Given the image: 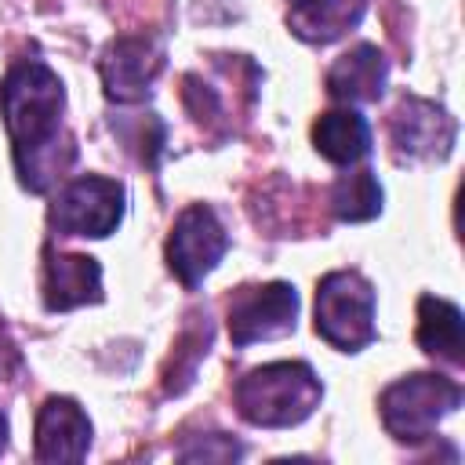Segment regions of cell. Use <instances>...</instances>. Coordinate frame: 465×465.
I'll return each mask as SVG.
<instances>
[{
	"mask_svg": "<svg viewBox=\"0 0 465 465\" xmlns=\"http://www.w3.org/2000/svg\"><path fill=\"white\" fill-rule=\"evenodd\" d=\"M0 109L4 127L11 134V156L18 182L29 193H47L65 167L73 163L76 149L65 134V87L62 80L40 62L22 58L0 84Z\"/></svg>",
	"mask_w": 465,
	"mask_h": 465,
	"instance_id": "1",
	"label": "cell"
},
{
	"mask_svg": "<svg viewBox=\"0 0 465 465\" xmlns=\"http://www.w3.org/2000/svg\"><path fill=\"white\" fill-rule=\"evenodd\" d=\"M232 400H236V411L243 421H251L258 429H291L320 407L323 385L309 363L280 360V363L247 371L236 381Z\"/></svg>",
	"mask_w": 465,
	"mask_h": 465,
	"instance_id": "2",
	"label": "cell"
},
{
	"mask_svg": "<svg viewBox=\"0 0 465 465\" xmlns=\"http://www.w3.org/2000/svg\"><path fill=\"white\" fill-rule=\"evenodd\" d=\"M461 403V385L443 378V374H429V371H418V374H407L400 381H392L381 400H378V411H381V425L392 440L400 443H425L436 425L454 414Z\"/></svg>",
	"mask_w": 465,
	"mask_h": 465,
	"instance_id": "3",
	"label": "cell"
},
{
	"mask_svg": "<svg viewBox=\"0 0 465 465\" xmlns=\"http://www.w3.org/2000/svg\"><path fill=\"white\" fill-rule=\"evenodd\" d=\"M316 334L341 349L360 352L378 338L374 327V287L356 269H334L316 287Z\"/></svg>",
	"mask_w": 465,
	"mask_h": 465,
	"instance_id": "4",
	"label": "cell"
},
{
	"mask_svg": "<svg viewBox=\"0 0 465 465\" xmlns=\"http://www.w3.org/2000/svg\"><path fill=\"white\" fill-rule=\"evenodd\" d=\"M124 203H127V193L120 182L102 178V174L73 178L58 189L51 203V229L58 236L102 240L116 232V225L124 222Z\"/></svg>",
	"mask_w": 465,
	"mask_h": 465,
	"instance_id": "5",
	"label": "cell"
},
{
	"mask_svg": "<svg viewBox=\"0 0 465 465\" xmlns=\"http://www.w3.org/2000/svg\"><path fill=\"white\" fill-rule=\"evenodd\" d=\"M298 323V291L283 280L243 287L229 305V338L232 345H254L291 334Z\"/></svg>",
	"mask_w": 465,
	"mask_h": 465,
	"instance_id": "6",
	"label": "cell"
},
{
	"mask_svg": "<svg viewBox=\"0 0 465 465\" xmlns=\"http://www.w3.org/2000/svg\"><path fill=\"white\" fill-rule=\"evenodd\" d=\"M229 251V236L218 222V214L207 203H189L167 236V265L185 283L196 287Z\"/></svg>",
	"mask_w": 465,
	"mask_h": 465,
	"instance_id": "7",
	"label": "cell"
},
{
	"mask_svg": "<svg viewBox=\"0 0 465 465\" xmlns=\"http://www.w3.org/2000/svg\"><path fill=\"white\" fill-rule=\"evenodd\" d=\"M454 134H458L454 116L443 105L414 98V94H403L389 120V142L400 163L443 160L454 145Z\"/></svg>",
	"mask_w": 465,
	"mask_h": 465,
	"instance_id": "8",
	"label": "cell"
},
{
	"mask_svg": "<svg viewBox=\"0 0 465 465\" xmlns=\"http://www.w3.org/2000/svg\"><path fill=\"white\" fill-rule=\"evenodd\" d=\"M163 69V40L153 33L142 36H116L102 58H98V73L105 84V94L113 102H138L149 94L153 80Z\"/></svg>",
	"mask_w": 465,
	"mask_h": 465,
	"instance_id": "9",
	"label": "cell"
},
{
	"mask_svg": "<svg viewBox=\"0 0 465 465\" xmlns=\"http://www.w3.org/2000/svg\"><path fill=\"white\" fill-rule=\"evenodd\" d=\"M91 447V421L69 396H51L36 411V440L33 454L44 465H73L84 461Z\"/></svg>",
	"mask_w": 465,
	"mask_h": 465,
	"instance_id": "10",
	"label": "cell"
},
{
	"mask_svg": "<svg viewBox=\"0 0 465 465\" xmlns=\"http://www.w3.org/2000/svg\"><path fill=\"white\" fill-rule=\"evenodd\" d=\"M389 62L374 44H356L327 69V94L341 105H371L385 94Z\"/></svg>",
	"mask_w": 465,
	"mask_h": 465,
	"instance_id": "11",
	"label": "cell"
},
{
	"mask_svg": "<svg viewBox=\"0 0 465 465\" xmlns=\"http://www.w3.org/2000/svg\"><path fill=\"white\" fill-rule=\"evenodd\" d=\"M87 302H102V265L87 254H44V305L65 312Z\"/></svg>",
	"mask_w": 465,
	"mask_h": 465,
	"instance_id": "12",
	"label": "cell"
},
{
	"mask_svg": "<svg viewBox=\"0 0 465 465\" xmlns=\"http://www.w3.org/2000/svg\"><path fill=\"white\" fill-rule=\"evenodd\" d=\"M312 145L327 163L352 167L371 153V127L352 105L331 109L312 124Z\"/></svg>",
	"mask_w": 465,
	"mask_h": 465,
	"instance_id": "13",
	"label": "cell"
},
{
	"mask_svg": "<svg viewBox=\"0 0 465 465\" xmlns=\"http://www.w3.org/2000/svg\"><path fill=\"white\" fill-rule=\"evenodd\" d=\"M418 345L443 360V363H461L465 360V320L461 309L447 298L421 294L418 298Z\"/></svg>",
	"mask_w": 465,
	"mask_h": 465,
	"instance_id": "14",
	"label": "cell"
},
{
	"mask_svg": "<svg viewBox=\"0 0 465 465\" xmlns=\"http://www.w3.org/2000/svg\"><path fill=\"white\" fill-rule=\"evenodd\" d=\"M367 0H309L287 11V25L305 44H331L360 25Z\"/></svg>",
	"mask_w": 465,
	"mask_h": 465,
	"instance_id": "15",
	"label": "cell"
},
{
	"mask_svg": "<svg viewBox=\"0 0 465 465\" xmlns=\"http://www.w3.org/2000/svg\"><path fill=\"white\" fill-rule=\"evenodd\" d=\"M331 211L341 222H371L381 211V185L374 171H345L331 189Z\"/></svg>",
	"mask_w": 465,
	"mask_h": 465,
	"instance_id": "16",
	"label": "cell"
},
{
	"mask_svg": "<svg viewBox=\"0 0 465 465\" xmlns=\"http://www.w3.org/2000/svg\"><path fill=\"white\" fill-rule=\"evenodd\" d=\"M243 454V447L240 443H232L229 436H222V432H211L207 436V443H200V447H185L182 450V458L185 461H229V458H240Z\"/></svg>",
	"mask_w": 465,
	"mask_h": 465,
	"instance_id": "17",
	"label": "cell"
},
{
	"mask_svg": "<svg viewBox=\"0 0 465 465\" xmlns=\"http://www.w3.org/2000/svg\"><path fill=\"white\" fill-rule=\"evenodd\" d=\"M4 447H7V414L0 411V454H4Z\"/></svg>",
	"mask_w": 465,
	"mask_h": 465,
	"instance_id": "18",
	"label": "cell"
},
{
	"mask_svg": "<svg viewBox=\"0 0 465 465\" xmlns=\"http://www.w3.org/2000/svg\"><path fill=\"white\" fill-rule=\"evenodd\" d=\"M287 4H291V7H302V4H309V0H287Z\"/></svg>",
	"mask_w": 465,
	"mask_h": 465,
	"instance_id": "19",
	"label": "cell"
}]
</instances>
